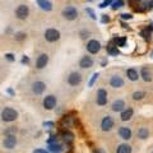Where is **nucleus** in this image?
I'll list each match as a JSON object with an SVG mask.
<instances>
[{
    "instance_id": "23",
    "label": "nucleus",
    "mask_w": 153,
    "mask_h": 153,
    "mask_svg": "<svg viewBox=\"0 0 153 153\" xmlns=\"http://www.w3.org/2000/svg\"><path fill=\"white\" fill-rule=\"evenodd\" d=\"M148 135H149V131H148L147 128H140L139 130H138V137H139L140 139H147Z\"/></svg>"
},
{
    "instance_id": "39",
    "label": "nucleus",
    "mask_w": 153,
    "mask_h": 153,
    "mask_svg": "<svg viewBox=\"0 0 153 153\" xmlns=\"http://www.w3.org/2000/svg\"><path fill=\"white\" fill-rule=\"evenodd\" d=\"M151 8H153V0H151Z\"/></svg>"
},
{
    "instance_id": "14",
    "label": "nucleus",
    "mask_w": 153,
    "mask_h": 153,
    "mask_svg": "<svg viewBox=\"0 0 153 153\" xmlns=\"http://www.w3.org/2000/svg\"><path fill=\"white\" fill-rule=\"evenodd\" d=\"M110 84H111V87H114V88H120L124 85V80H123L121 76L114 75L111 78V80H110Z\"/></svg>"
},
{
    "instance_id": "34",
    "label": "nucleus",
    "mask_w": 153,
    "mask_h": 153,
    "mask_svg": "<svg viewBox=\"0 0 153 153\" xmlns=\"http://www.w3.org/2000/svg\"><path fill=\"white\" fill-rule=\"evenodd\" d=\"M108 21H110V18L106 16V14H103V16H102V22L106 23V22H108Z\"/></svg>"
},
{
    "instance_id": "32",
    "label": "nucleus",
    "mask_w": 153,
    "mask_h": 153,
    "mask_svg": "<svg viewBox=\"0 0 153 153\" xmlns=\"http://www.w3.org/2000/svg\"><path fill=\"white\" fill-rule=\"evenodd\" d=\"M87 13H89V14H91V18H92V19H96L94 12H93V10H92V9H91V8H87Z\"/></svg>"
},
{
    "instance_id": "3",
    "label": "nucleus",
    "mask_w": 153,
    "mask_h": 153,
    "mask_svg": "<svg viewBox=\"0 0 153 153\" xmlns=\"http://www.w3.org/2000/svg\"><path fill=\"white\" fill-rule=\"evenodd\" d=\"M63 16L64 18L69 19V21H74V19L78 17V12L74 7H66L64 10H63Z\"/></svg>"
},
{
    "instance_id": "16",
    "label": "nucleus",
    "mask_w": 153,
    "mask_h": 153,
    "mask_svg": "<svg viewBox=\"0 0 153 153\" xmlns=\"http://www.w3.org/2000/svg\"><path fill=\"white\" fill-rule=\"evenodd\" d=\"M112 111L115 112H123L124 111V107H125V103H124L123 100H116L114 103H112Z\"/></svg>"
},
{
    "instance_id": "37",
    "label": "nucleus",
    "mask_w": 153,
    "mask_h": 153,
    "mask_svg": "<svg viewBox=\"0 0 153 153\" xmlns=\"http://www.w3.org/2000/svg\"><path fill=\"white\" fill-rule=\"evenodd\" d=\"M44 125H45V126H52V125H54V124H52V123H45Z\"/></svg>"
},
{
    "instance_id": "8",
    "label": "nucleus",
    "mask_w": 153,
    "mask_h": 153,
    "mask_svg": "<svg viewBox=\"0 0 153 153\" xmlns=\"http://www.w3.org/2000/svg\"><path fill=\"white\" fill-rule=\"evenodd\" d=\"M4 147L5 148H8V149H12V148H14L16 147V144H17V138H16V135H7L5 137V139H4Z\"/></svg>"
},
{
    "instance_id": "25",
    "label": "nucleus",
    "mask_w": 153,
    "mask_h": 153,
    "mask_svg": "<svg viewBox=\"0 0 153 153\" xmlns=\"http://www.w3.org/2000/svg\"><path fill=\"white\" fill-rule=\"evenodd\" d=\"M49 149L52 152V153H59V152H61V146L60 144H50L49 146Z\"/></svg>"
},
{
    "instance_id": "21",
    "label": "nucleus",
    "mask_w": 153,
    "mask_h": 153,
    "mask_svg": "<svg viewBox=\"0 0 153 153\" xmlns=\"http://www.w3.org/2000/svg\"><path fill=\"white\" fill-rule=\"evenodd\" d=\"M116 153H131V147L128 144H120L117 147Z\"/></svg>"
},
{
    "instance_id": "20",
    "label": "nucleus",
    "mask_w": 153,
    "mask_h": 153,
    "mask_svg": "<svg viewBox=\"0 0 153 153\" xmlns=\"http://www.w3.org/2000/svg\"><path fill=\"white\" fill-rule=\"evenodd\" d=\"M63 138H64V142L66 144H71L74 140V134L70 133V131H64L63 133Z\"/></svg>"
},
{
    "instance_id": "7",
    "label": "nucleus",
    "mask_w": 153,
    "mask_h": 153,
    "mask_svg": "<svg viewBox=\"0 0 153 153\" xmlns=\"http://www.w3.org/2000/svg\"><path fill=\"white\" fill-rule=\"evenodd\" d=\"M55 105H56V98H55V96H46V97L44 98V107L46 110H51V108H54L55 107Z\"/></svg>"
},
{
    "instance_id": "26",
    "label": "nucleus",
    "mask_w": 153,
    "mask_h": 153,
    "mask_svg": "<svg viewBox=\"0 0 153 153\" xmlns=\"http://www.w3.org/2000/svg\"><path fill=\"white\" fill-rule=\"evenodd\" d=\"M124 7V0H115V1L112 3V9L114 10H116V9Z\"/></svg>"
},
{
    "instance_id": "5",
    "label": "nucleus",
    "mask_w": 153,
    "mask_h": 153,
    "mask_svg": "<svg viewBox=\"0 0 153 153\" xmlns=\"http://www.w3.org/2000/svg\"><path fill=\"white\" fill-rule=\"evenodd\" d=\"M87 50L91 54H97V52L101 50V44L97 40H91L87 44Z\"/></svg>"
},
{
    "instance_id": "28",
    "label": "nucleus",
    "mask_w": 153,
    "mask_h": 153,
    "mask_svg": "<svg viewBox=\"0 0 153 153\" xmlns=\"http://www.w3.org/2000/svg\"><path fill=\"white\" fill-rule=\"evenodd\" d=\"M143 97H144V92H134L133 93V98L135 100V101H138V100H142Z\"/></svg>"
},
{
    "instance_id": "1",
    "label": "nucleus",
    "mask_w": 153,
    "mask_h": 153,
    "mask_svg": "<svg viewBox=\"0 0 153 153\" xmlns=\"http://www.w3.org/2000/svg\"><path fill=\"white\" fill-rule=\"evenodd\" d=\"M17 117H18V112H17L14 108H10V107L4 108V110H3V112H1V119H3L4 121L10 123V121H14V120H16Z\"/></svg>"
},
{
    "instance_id": "24",
    "label": "nucleus",
    "mask_w": 153,
    "mask_h": 153,
    "mask_svg": "<svg viewBox=\"0 0 153 153\" xmlns=\"http://www.w3.org/2000/svg\"><path fill=\"white\" fill-rule=\"evenodd\" d=\"M107 52L111 56H117L119 55V50H117V46H114L112 44H110L107 46Z\"/></svg>"
},
{
    "instance_id": "22",
    "label": "nucleus",
    "mask_w": 153,
    "mask_h": 153,
    "mask_svg": "<svg viewBox=\"0 0 153 153\" xmlns=\"http://www.w3.org/2000/svg\"><path fill=\"white\" fill-rule=\"evenodd\" d=\"M140 75H142V78L144 79L146 82H151V80H152L151 73H149V70H148L147 68H143V69H142V73H140Z\"/></svg>"
},
{
    "instance_id": "36",
    "label": "nucleus",
    "mask_w": 153,
    "mask_h": 153,
    "mask_svg": "<svg viewBox=\"0 0 153 153\" xmlns=\"http://www.w3.org/2000/svg\"><path fill=\"white\" fill-rule=\"evenodd\" d=\"M5 56H7V59H8V60H14V57H13L12 54H7Z\"/></svg>"
},
{
    "instance_id": "13",
    "label": "nucleus",
    "mask_w": 153,
    "mask_h": 153,
    "mask_svg": "<svg viewBox=\"0 0 153 153\" xmlns=\"http://www.w3.org/2000/svg\"><path fill=\"white\" fill-rule=\"evenodd\" d=\"M79 66H80V68H84V69L93 66L92 57H91V56H83L82 59H80V61H79Z\"/></svg>"
},
{
    "instance_id": "9",
    "label": "nucleus",
    "mask_w": 153,
    "mask_h": 153,
    "mask_svg": "<svg viewBox=\"0 0 153 153\" xmlns=\"http://www.w3.org/2000/svg\"><path fill=\"white\" fill-rule=\"evenodd\" d=\"M80 80H82V75H80L79 73H76V71H74V73H70L69 76H68V83L70 85H76L80 83Z\"/></svg>"
},
{
    "instance_id": "27",
    "label": "nucleus",
    "mask_w": 153,
    "mask_h": 153,
    "mask_svg": "<svg viewBox=\"0 0 153 153\" xmlns=\"http://www.w3.org/2000/svg\"><path fill=\"white\" fill-rule=\"evenodd\" d=\"M116 46H120V47H124L125 46V42H126V37H120V38H116Z\"/></svg>"
},
{
    "instance_id": "35",
    "label": "nucleus",
    "mask_w": 153,
    "mask_h": 153,
    "mask_svg": "<svg viewBox=\"0 0 153 153\" xmlns=\"http://www.w3.org/2000/svg\"><path fill=\"white\" fill-rule=\"evenodd\" d=\"M33 153H49V152H46L45 149H36L33 151Z\"/></svg>"
},
{
    "instance_id": "19",
    "label": "nucleus",
    "mask_w": 153,
    "mask_h": 153,
    "mask_svg": "<svg viewBox=\"0 0 153 153\" xmlns=\"http://www.w3.org/2000/svg\"><path fill=\"white\" fill-rule=\"evenodd\" d=\"M38 5L41 7V9H44V10H51L52 9V4L49 1V0H38Z\"/></svg>"
},
{
    "instance_id": "33",
    "label": "nucleus",
    "mask_w": 153,
    "mask_h": 153,
    "mask_svg": "<svg viewBox=\"0 0 153 153\" xmlns=\"http://www.w3.org/2000/svg\"><path fill=\"white\" fill-rule=\"evenodd\" d=\"M131 14H126V13H124V14H121V18L123 19H131Z\"/></svg>"
},
{
    "instance_id": "31",
    "label": "nucleus",
    "mask_w": 153,
    "mask_h": 153,
    "mask_svg": "<svg viewBox=\"0 0 153 153\" xmlns=\"http://www.w3.org/2000/svg\"><path fill=\"white\" fill-rule=\"evenodd\" d=\"M149 35H151V33H149V31H148V30L142 31V36H143V37H146V38H149Z\"/></svg>"
},
{
    "instance_id": "18",
    "label": "nucleus",
    "mask_w": 153,
    "mask_h": 153,
    "mask_svg": "<svg viewBox=\"0 0 153 153\" xmlns=\"http://www.w3.org/2000/svg\"><path fill=\"white\" fill-rule=\"evenodd\" d=\"M126 75H128L129 79L133 80V82H135V80H138V78H139V75H138V71L135 69H133V68L126 70Z\"/></svg>"
},
{
    "instance_id": "2",
    "label": "nucleus",
    "mask_w": 153,
    "mask_h": 153,
    "mask_svg": "<svg viewBox=\"0 0 153 153\" xmlns=\"http://www.w3.org/2000/svg\"><path fill=\"white\" fill-rule=\"evenodd\" d=\"M45 38L49 42H55L60 38V32L57 30H54V28H50L45 32Z\"/></svg>"
},
{
    "instance_id": "40",
    "label": "nucleus",
    "mask_w": 153,
    "mask_h": 153,
    "mask_svg": "<svg viewBox=\"0 0 153 153\" xmlns=\"http://www.w3.org/2000/svg\"><path fill=\"white\" fill-rule=\"evenodd\" d=\"M152 57H153V52H152Z\"/></svg>"
},
{
    "instance_id": "30",
    "label": "nucleus",
    "mask_w": 153,
    "mask_h": 153,
    "mask_svg": "<svg viewBox=\"0 0 153 153\" xmlns=\"http://www.w3.org/2000/svg\"><path fill=\"white\" fill-rule=\"evenodd\" d=\"M98 78V73H94L93 75H92V79H91V82H89V87H92L93 85V83L96 82V79Z\"/></svg>"
},
{
    "instance_id": "11",
    "label": "nucleus",
    "mask_w": 153,
    "mask_h": 153,
    "mask_svg": "<svg viewBox=\"0 0 153 153\" xmlns=\"http://www.w3.org/2000/svg\"><path fill=\"white\" fill-rule=\"evenodd\" d=\"M47 63H49V56H47L46 54H41L40 56L37 57L36 66H37L38 69H44L45 66L47 65Z\"/></svg>"
},
{
    "instance_id": "15",
    "label": "nucleus",
    "mask_w": 153,
    "mask_h": 153,
    "mask_svg": "<svg viewBox=\"0 0 153 153\" xmlns=\"http://www.w3.org/2000/svg\"><path fill=\"white\" fill-rule=\"evenodd\" d=\"M119 135H120L123 139L125 140H129L131 138V130L126 126H121L120 129H119Z\"/></svg>"
},
{
    "instance_id": "4",
    "label": "nucleus",
    "mask_w": 153,
    "mask_h": 153,
    "mask_svg": "<svg viewBox=\"0 0 153 153\" xmlns=\"http://www.w3.org/2000/svg\"><path fill=\"white\" fill-rule=\"evenodd\" d=\"M28 14H30V9H28L27 5H19L16 10V16L18 19H26L28 17Z\"/></svg>"
},
{
    "instance_id": "29",
    "label": "nucleus",
    "mask_w": 153,
    "mask_h": 153,
    "mask_svg": "<svg viewBox=\"0 0 153 153\" xmlns=\"http://www.w3.org/2000/svg\"><path fill=\"white\" fill-rule=\"evenodd\" d=\"M114 1H115V0H105L103 3L100 4V8H105V7H107V5H110V4H112Z\"/></svg>"
},
{
    "instance_id": "10",
    "label": "nucleus",
    "mask_w": 153,
    "mask_h": 153,
    "mask_svg": "<svg viewBox=\"0 0 153 153\" xmlns=\"http://www.w3.org/2000/svg\"><path fill=\"white\" fill-rule=\"evenodd\" d=\"M97 103L100 106H105L107 103V92L105 89H100L97 92Z\"/></svg>"
},
{
    "instance_id": "38",
    "label": "nucleus",
    "mask_w": 153,
    "mask_h": 153,
    "mask_svg": "<svg viewBox=\"0 0 153 153\" xmlns=\"http://www.w3.org/2000/svg\"><path fill=\"white\" fill-rule=\"evenodd\" d=\"M22 61H23V63H28V59H27V57H23Z\"/></svg>"
},
{
    "instance_id": "17",
    "label": "nucleus",
    "mask_w": 153,
    "mask_h": 153,
    "mask_svg": "<svg viewBox=\"0 0 153 153\" xmlns=\"http://www.w3.org/2000/svg\"><path fill=\"white\" fill-rule=\"evenodd\" d=\"M133 114H134L133 108H126V110H124V111L121 112V116L120 117H121L123 121H128V120H130V119H131Z\"/></svg>"
},
{
    "instance_id": "12",
    "label": "nucleus",
    "mask_w": 153,
    "mask_h": 153,
    "mask_svg": "<svg viewBox=\"0 0 153 153\" xmlns=\"http://www.w3.org/2000/svg\"><path fill=\"white\" fill-rule=\"evenodd\" d=\"M46 88V84L44 82H35L32 84V92L35 94H41L44 93V91Z\"/></svg>"
},
{
    "instance_id": "6",
    "label": "nucleus",
    "mask_w": 153,
    "mask_h": 153,
    "mask_svg": "<svg viewBox=\"0 0 153 153\" xmlns=\"http://www.w3.org/2000/svg\"><path fill=\"white\" fill-rule=\"evenodd\" d=\"M114 126V120H112V117L111 116H105L102 119V123H101V128H102V130L103 131H108V130H111Z\"/></svg>"
}]
</instances>
